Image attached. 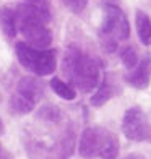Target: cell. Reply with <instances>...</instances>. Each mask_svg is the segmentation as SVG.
I'll return each instance as SVG.
<instances>
[{
    "mask_svg": "<svg viewBox=\"0 0 151 159\" xmlns=\"http://www.w3.org/2000/svg\"><path fill=\"white\" fill-rule=\"evenodd\" d=\"M63 73L75 88L83 93H89L99 84L101 63L76 46H70L63 57Z\"/></svg>",
    "mask_w": 151,
    "mask_h": 159,
    "instance_id": "cell-1",
    "label": "cell"
},
{
    "mask_svg": "<svg viewBox=\"0 0 151 159\" xmlns=\"http://www.w3.org/2000/svg\"><path fill=\"white\" fill-rule=\"evenodd\" d=\"M50 13L30 3H21L16 8L18 28L25 42L36 49H47L52 44V33L47 28Z\"/></svg>",
    "mask_w": 151,
    "mask_h": 159,
    "instance_id": "cell-2",
    "label": "cell"
},
{
    "mask_svg": "<svg viewBox=\"0 0 151 159\" xmlns=\"http://www.w3.org/2000/svg\"><path fill=\"white\" fill-rule=\"evenodd\" d=\"M130 36V23L124 10L116 3L104 5V16L99 28V39L107 52H114L119 41H125Z\"/></svg>",
    "mask_w": 151,
    "mask_h": 159,
    "instance_id": "cell-3",
    "label": "cell"
},
{
    "mask_svg": "<svg viewBox=\"0 0 151 159\" xmlns=\"http://www.w3.org/2000/svg\"><path fill=\"white\" fill-rule=\"evenodd\" d=\"M16 57L20 63L26 70H30L36 76H47L55 71L57 67V57L54 50L49 49H36L28 46L26 42H18L16 47Z\"/></svg>",
    "mask_w": 151,
    "mask_h": 159,
    "instance_id": "cell-4",
    "label": "cell"
},
{
    "mask_svg": "<svg viewBox=\"0 0 151 159\" xmlns=\"http://www.w3.org/2000/svg\"><path fill=\"white\" fill-rule=\"evenodd\" d=\"M122 133L130 141L151 140V127L148 117L140 107H130L125 111L122 119Z\"/></svg>",
    "mask_w": 151,
    "mask_h": 159,
    "instance_id": "cell-5",
    "label": "cell"
},
{
    "mask_svg": "<svg viewBox=\"0 0 151 159\" xmlns=\"http://www.w3.org/2000/svg\"><path fill=\"white\" fill-rule=\"evenodd\" d=\"M103 132H104V128H101V127H88L83 130L80 144H78V153H80L83 159H93L98 156Z\"/></svg>",
    "mask_w": 151,
    "mask_h": 159,
    "instance_id": "cell-6",
    "label": "cell"
},
{
    "mask_svg": "<svg viewBox=\"0 0 151 159\" xmlns=\"http://www.w3.org/2000/svg\"><path fill=\"white\" fill-rule=\"evenodd\" d=\"M125 81L136 89H146L151 84V55H145L125 75Z\"/></svg>",
    "mask_w": 151,
    "mask_h": 159,
    "instance_id": "cell-7",
    "label": "cell"
},
{
    "mask_svg": "<svg viewBox=\"0 0 151 159\" xmlns=\"http://www.w3.org/2000/svg\"><path fill=\"white\" fill-rule=\"evenodd\" d=\"M15 94L36 107V104H38L42 99V96H44V84H42V81L38 78L25 76L18 81Z\"/></svg>",
    "mask_w": 151,
    "mask_h": 159,
    "instance_id": "cell-8",
    "label": "cell"
},
{
    "mask_svg": "<svg viewBox=\"0 0 151 159\" xmlns=\"http://www.w3.org/2000/svg\"><path fill=\"white\" fill-rule=\"evenodd\" d=\"M119 151H120V144H119L117 135H114L112 132H109V130L104 128L98 156L101 159H117L119 157Z\"/></svg>",
    "mask_w": 151,
    "mask_h": 159,
    "instance_id": "cell-9",
    "label": "cell"
},
{
    "mask_svg": "<svg viewBox=\"0 0 151 159\" xmlns=\"http://www.w3.org/2000/svg\"><path fill=\"white\" fill-rule=\"evenodd\" d=\"M0 26L2 31L8 39H13L18 31V20H16V10L11 7H2L0 10Z\"/></svg>",
    "mask_w": 151,
    "mask_h": 159,
    "instance_id": "cell-10",
    "label": "cell"
},
{
    "mask_svg": "<svg viewBox=\"0 0 151 159\" xmlns=\"http://www.w3.org/2000/svg\"><path fill=\"white\" fill-rule=\"evenodd\" d=\"M96 88H98L96 93L91 96V106H93V107H101V106H104L107 101H111L112 96L116 94V88L112 86L111 80L107 78V76L96 86Z\"/></svg>",
    "mask_w": 151,
    "mask_h": 159,
    "instance_id": "cell-11",
    "label": "cell"
},
{
    "mask_svg": "<svg viewBox=\"0 0 151 159\" xmlns=\"http://www.w3.org/2000/svg\"><path fill=\"white\" fill-rule=\"evenodd\" d=\"M135 25H136V34L143 46L151 44V20L143 10H136L135 13Z\"/></svg>",
    "mask_w": 151,
    "mask_h": 159,
    "instance_id": "cell-12",
    "label": "cell"
},
{
    "mask_svg": "<svg viewBox=\"0 0 151 159\" xmlns=\"http://www.w3.org/2000/svg\"><path fill=\"white\" fill-rule=\"evenodd\" d=\"M50 88H52V91L55 93L57 96L65 99V101H73L76 98V91L71 88L68 83H65L60 78H52L50 80Z\"/></svg>",
    "mask_w": 151,
    "mask_h": 159,
    "instance_id": "cell-13",
    "label": "cell"
},
{
    "mask_svg": "<svg viewBox=\"0 0 151 159\" xmlns=\"http://www.w3.org/2000/svg\"><path fill=\"white\" fill-rule=\"evenodd\" d=\"M120 60H122V63L125 65V68L132 70L135 65L138 63V54H136V50H135L132 46H128V47H125V49H122Z\"/></svg>",
    "mask_w": 151,
    "mask_h": 159,
    "instance_id": "cell-14",
    "label": "cell"
},
{
    "mask_svg": "<svg viewBox=\"0 0 151 159\" xmlns=\"http://www.w3.org/2000/svg\"><path fill=\"white\" fill-rule=\"evenodd\" d=\"M62 3L65 5L70 11L81 13L86 8V5H88V0H62Z\"/></svg>",
    "mask_w": 151,
    "mask_h": 159,
    "instance_id": "cell-15",
    "label": "cell"
},
{
    "mask_svg": "<svg viewBox=\"0 0 151 159\" xmlns=\"http://www.w3.org/2000/svg\"><path fill=\"white\" fill-rule=\"evenodd\" d=\"M39 115L42 119H47V120H59V111L55 107H42L39 111Z\"/></svg>",
    "mask_w": 151,
    "mask_h": 159,
    "instance_id": "cell-16",
    "label": "cell"
},
{
    "mask_svg": "<svg viewBox=\"0 0 151 159\" xmlns=\"http://www.w3.org/2000/svg\"><path fill=\"white\" fill-rule=\"evenodd\" d=\"M26 3L34 5V7H38V8L50 13V10H49V0H26Z\"/></svg>",
    "mask_w": 151,
    "mask_h": 159,
    "instance_id": "cell-17",
    "label": "cell"
},
{
    "mask_svg": "<svg viewBox=\"0 0 151 159\" xmlns=\"http://www.w3.org/2000/svg\"><path fill=\"white\" fill-rule=\"evenodd\" d=\"M0 159H13L11 157V154L8 153V151H7L2 144H0Z\"/></svg>",
    "mask_w": 151,
    "mask_h": 159,
    "instance_id": "cell-18",
    "label": "cell"
},
{
    "mask_svg": "<svg viewBox=\"0 0 151 159\" xmlns=\"http://www.w3.org/2000/svg\"><path fill=\"white\" fill-rule=\"evenodd\" d=\"M124 159H146V157L141 156V154H138V153H130V154H127Z\"/></svg>",
    "mask_w": 151,
    "mask_h": 159,
    "instance_id": "cell-19",
    "label": "cell"
},
{
    "mask_svg": "<svg viewBox=\"0 0 151 159\" xmlns=\"http://www.w3.org/2000/svg\"><path fill=\"white\" fill-rule=\"evenodd\" d=\"M3 133H5V125H3L2 119H0V135H3Z\"/></svg>",
    "mask_w": 151,
    "mask_h": 159,
    "instance_id": "cell-20",
    "label": "cell"
},
{
    "mask_svg": "<svg viewBox=\"0 0 151 159\" xmlns=\"http://www.w3.org/2000/svg\"><path fill=\"white\" fill-rule=\"evenodd\" d=\"M0 99H2V96H0Z\"/></svg>",
    "mask_w": 151,
    "mask_h": 159,
    "instance_id": "cell-21",
    "label": "cell"
}]
</instances>
